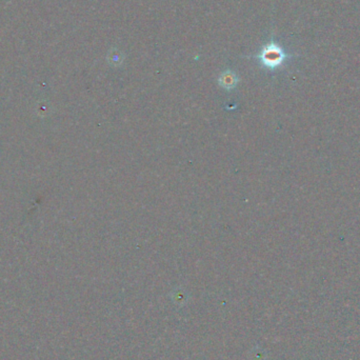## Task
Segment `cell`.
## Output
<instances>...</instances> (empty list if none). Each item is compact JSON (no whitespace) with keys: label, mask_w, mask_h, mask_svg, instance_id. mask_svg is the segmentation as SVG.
I'll list each match as a JSON object with an SVG mask.
<instances>
[{"label":"cell","mask_w":360,"mask_h":360,"mask_svg":"<svg viewBox=\"0 0 360 360\" xmlns=\"http://www.w3.org/2000/svg\"><path fill=\"white\" fill-rule=\"evenodd\" d=\"M259 59L261 60L263 65L273 68L282 63L284 59V53L279 46L272 43L269 44L268 46H265V48L261 51L259 55Z\"/></svg>","instance_id":"1"},{"label":"cell","mask_w":360,"mask_h":360,"mask_svg":"<svg viewBox=\"0 0 360 360\" xmlns=\"http://www.w3.org/2000/svg\"><path fill=\"white\" fill-rule=\"evenodd\" d=\"M236 83H237L236 76L231 72L225 73L222 77H220V85L226 89H233L236 86Z\"/></svg>","instance_id":"2"}]
</instances>
